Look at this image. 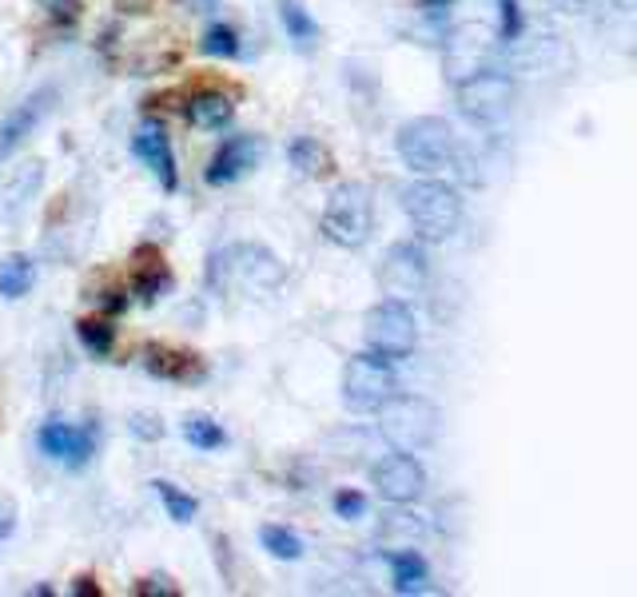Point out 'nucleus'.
<instances>
[{"instance_id": "dca6fc26", "label": "nucleus", "mask_w": 637, "mask_h": 597, "mask_svg": "<svg viewBox=\"0 0 637 597\" xmlns=\"http://www.w3.org/2000/svg\"><path fill=\"white\" fill-rule=\"evenodd\" d=\"M387 566H390V574H395V594L407 597V594H427L430 589V569L415 546L387 550Z\"/></svg>"}, {"instance_id": "2eb2a0df", "label": "nucleus", "mask_w": 637, "mask_h": 597, "mask_svg": "<svg viewBox=\"0 0 637 597\" xmlns=\"http://www.w3.org/2000/svg\"><path fill=\"white\" fill-rule=\"evenodd\" d=\"M40 183H44V160H29V163H20V168H12L9 176L0 180V219L17 223V219L24 216V208L37 199Z\"/></svg>"}, {"instance_id": "4468645a", "label": "nucleus", "mask_w": 637, "mask_h": 597, "mask_svg": "<svg viewBox=\"0 0 637 597\" xmlns=\"http://www.w3.org/2000/svg\"><path fill=\"white\" fill-rule=\"evenodd\" d=\"M259 156H263V143H259L256 136H228V140L219 143V152L211 156L203 180H208L211 188L243 180V176L259 163Z\"/></svg>"}, {"instance_id": "1a4fd4ad", "label": "nucleus", "mask_w": 637, "mask_h": 597, "mask_svg": "<svg viewBox=\"0 0 637 597\" xmlns=\"http://www.w3.org/2000/svg\"><path fill=\"white\" fill-rule=\"evenodd\" d=\"M430 279V263L422 243H390L387 256L379 263V287L387 299H415V295L427 287Z\"/></svg>"}, {"instance_id": "a211bd4d", "label": "nucleus", "mask_w": 637, "mask_h": 597, "mask_svg": "<svg viewBox=\"0 0 637 597\" xmlns=\"http://www.w3.org/2000/svg\"><path fill=\"white\" fill-rule=\"evenodd\" d=\"M148 370H152V375H160V379H176V382L203 379L200 355L171 351V347H148Z\"/></svg>"}, {"instance_id": "f257e3e1", "label": "nucleus", "mask_w": 637, "mask_h": 597, "mask_svg": "<svg viewBox=\"0 0 637 597\" xmlns=\"http://www.w3.org/2000/svg\"><path fill=\"white\" fill-rule=\"evenodd\" d=\"M399 199L415 236L427 239V243L455 236L458 223H462V199H458V191L447 188V183H438V180L407 183V188L399 191Z\"/></svg>"}, {"instance_id": "6ab92c4d", "label": "nucleus", "mask_w": 637, "mask_h": 597, "mask_svg": "<svg viewBox=\"0 0 637 597\" xmlns=\"http://www.w3.org/2000/svg\"><path fill=\"white\" fill-rule=\"evenodd\" d=\"M279 20H283L287 40H291L299 52H311L315 40H319V24H315L311 12H307L299 0H279Z\"/></svg>"}, {"instance_id": "c9c22d12", "label": "nucleus", "mask_w": 637, "mask_h": 597, "mask_svg": "<svg viewBox=\"0 0 637 597\" xmlns=\"http://www.w3.org/2000/svg\"><path fill=\"white\" fill-rule=\"evenodd\" d=\"M419 4H422V9H427V12H438V9H447L450 0H419Z\"/></svg>"}, {"instance_id": "ddd939ff", "label": "nucleus", "mask_w": 637, "mask_h": 597, "mask_svg": "<svg viewBox=\"0 0 637 597\" xmlns=\"http://www.w3.org/2000/svg\"><path fill=\"white\" fill-rule=\"evenodd\" d=\"M132 152L143 160V168L152 171L160 180L163 191H176L180 188V171H176V152H171V140L163 132L160 120H143L132 136Z\"/></svg>"}, {"instance_id": "4be33fe9", "label": "nucleus", "mask_w": 637, "mask_h": 597, "mask_svg": "<svg viewBox=\"0 0 637 597\" xmlns=\"http://www.w3.org/2000/svg\"><path fill=\"white\" fill-rule=\"evenodd\" d=\"M152 490H156V498L163 503V510H168V518L180 521V526H188V521L200 514V503H196L191 494H183L180 486H171V482H163V478H156Z\"/></svg>"}, {"instance_id": "cd10ccee", "label": "nucleus", "mask_w": 637, "mask_h": 597, "mask_svg": "<svg viewBox=\"0 0 637 597\" xmlns=\"http://www.w3.org/2000/svg\"><path fill=\"white\" fill-rule=\"evenodd\" d=\"M390 534H402L407 541H415V538H422V534H427V526H422V521H415V514H390V521L382 526L379 538L387 541Z\"/></svg>"}, {"instance_id": "c85d7f7f", "label": "nucleus", "mask_w": 637, "mask_h": 597, "mask_svg": "<svg viewBox=\"0 0 637 597\" xmlns=\"http://www.w3.org/2000/svg\"><path fill=\"white\" fill-rule=\"evenodd\" d=\"M335 514H339V518H347V521L367 518V498H362L359 490H339V494H335Z\"/></svg>"}, {"instance_id": "f704fd0d", "label": "nucleus", "mask_w": 637, "mask_h": 597, "mask_svg": "<svg viewBox=\"0 0 637 597\" xmlns=\"http://www.w3.org/2000/svg\"><path fill=\"white\" fill-rule=\"evenodd\" d=\"M77 594H100V586H96V581H92V578H80Z\"/></svg>"}, {"instance_id": "39448f33", "label": "nucleus", "mask_w": 637, "mask_h": 597, "mask_svg": "<svg viewBox=\"0 0 637 597\" xmlns=\"http://www.w3.org/2000/svg\"><path fill=\"white\" fill-rule=\"evenodd\" d=\"M371 223H375V203H371V191L362 183H339L331 191L324 208V219H319V231H324L327 243L335 247H362L371 239Z\"/></svg>"}, {"instance_id": "473e14b6", "label": "nucleus", "mask_w": 637, "mask_h": 597, "mask_svg": "<svg viewBox=\"0 0 637 597\" xmlns=\"http://www.w3.org/2000/svg\"><path fill=\"white\" fill-rule=\"evenodd\" d=\"M136 594H143V597H152V594H163V597H176L180 589L171 586L168 578H143L140 586H136Z\"/></svg>"}, {"instance_id": "0eeeda50", "label": "nucleus", "mask_w": 637, "mask_h": 597, "mask_svg": "<svg viewBox=\"0 0 637 597\" xmlns=\"http://www.w3.org/2000/svg\"><path fill=\"white\" fill-rule=\"evenodd\" d=\"M395 390H399L395 367H390L387 359H379V355L362 351L342 367V402H347V410H355V415L379 410Z\"/></svg>"}, {"instance_id": "6e6552de", "label": "nucleus", "mask_w": 637, "mask_h": 597, "mask_svg": "<svg viewBox=\"0 0 637 597\" xmlns=\"http://www.w3.org/2000/svg\"><path fill=\"white\" fill-rule=\"evenodd\" d=\"M514 105V84L506 72L495 68H475L458 80V108L478 123H498Z\"/></svg>"}, {"instance_id": "b1692460", "label": "nucleus", "mask_w": 637, "mask_h": 597, "mask_svg": "<svg viewBox=\"0 0 637 597\" xmlns=\"http://www.w3.org/2000/svg\"><path fill=\"white\" fill-rule=\"evenodd\" d=\"M148 259H152V263H143L140 271H136V295H140L143 304H156L171 287V271L163 267V256H156V251Z\"/></svg>"}, {"instance_id": "9d476101", "label": "nucleus", "mask_w": 637, "mask_h": 597, "mask_svg": "<svg viewBox=\"0 0 637 597\" xmlns=\"http://www.w3.org/2000/svg\"><path fill=\"white\" fill-rule=\"evenodd\" d=\"M371 486L379 490L382 503L390 506H407V503H419L422 490H427V470L415 455L407 450H395V455L379 458L371 466Z\"/></svg>"}, {"instance_id": "2f4dec72", "label": "nucleus", "mask_w": 637, "mask_h": 597, "mask_svg": "<svg viewBox=\"0 0 637 597\" xmlns=\"http://www.w3.org/2000/svg\"><path fill=\"white\" fill-rule=\"evenodd\" d=\"M17 530V503H12V494H0V541L12 538Z\"/></svg>"}, {"instance_id": "9b49d317", "label": "nucleus", "mask_w": 637, "mask_h": 597, "mask_svg": "<svg viewBox=\"0 0 637 597\" xmlns=\"http://www.w3.org/2000/svg\"><path fill=\"white\" fill-rule=\"evenodd\" d=\"M52 105H57V88L44 84V88H37V92L24 96V100H20V105L0 120V160H9L17 148L29 143V136L48 120Z\"/></svg>"}, {"instance_id": "423d86ee", "label": "nucleus", "mask_w": 637, "mask_h": 597, "mask_svg": "<svg viewBox=\"0 0 637 597\" xmlns=\"http://www.w3.org/2000/svg\"><path fill=\"white\" fill-rule=\"evenodd\" d=\"M362 339H367V351L379 355L387 362H399L415 351L419 342V327H415V315L407 311L402 299H387V304H375L362 319Z\"/></svg>"}, {"instance_id": "f03ea898", "label": "nucleus", "mask_w": 637, "mask_h": 597, "mask_svg": "<svg viewBox=\"0 0 637 597\" xmlns=\"http://www.w3.org/2000/svg\"><path fill=\"white\" fill-rule=\"evenodd\" d=\"M208 283L223 287V283H239L243 291H279L283 283V263H279L263 243H236L228 251H216L208 267Z\"/></svg>"}, {"instance_id": "aec40b11", "label": "nucleus", "mask_w": 637, "mask_h": 597, "mask_svg": "<svg viewBox=\"0 0 637 597\" xmlns=\"http://www.w3.org/2000/svg\"><path fill=\"white\" fill-rule=\"evenodd\" d=\"M32 279H37V267H32L29 256L17 251V256L0 259V295H4V299H24Z\"/></svg>"}, {"instance_id": "393cba45", "label": "nucleus", "mask_w": 637, "mask_h": 597, "mask_svg": "<svg viewBox=\"0 0 637 597\" xmlns=\"http://www.w3.org/2000/svg\"><path fill=\"white\" fill-rule=\"evenodd\" d=\"M77 335L84 342V351L96 355V359H108L116 347V327L108 319H80L77 322Z\"/></svg>"}, {"instance_id": "a878e982", "label": "nucleus", "mask_w": 637, "mask_h": 597, "mask_svg": "<svg viewBox=\"0 0 637 597\" xmlns=\"http://www.w3.org/2000/svg\"><path fill=\"white\" fill-rule=\"evenodd\" d=\"M183 438H188L196 450H219V446L228 442L223 427H219L216 418H208V415H188V418H183Z\"/></svg>"}, {"instance_id": "c756f323", "label": "nucleus", "mask_w": 637, "mask_h": 597, "mask_svg": "<svg viewBox=\"0 0 637 597\" xmlns=\"http://www.w3.org/2000/svg\"><path fill=\"white\" fill-rule=\"evenodd\" d=\"M518 32H522L518 0H502V29H498V40H518Z\"/></svg>"}, {"instance_id": "bb28decb", "label": "nucleus", "mask_w": 637, "mask_h": 597, "mask_svg": "<svg viewBox=\"0 0 637 597\" xmlns=\"http://www.w3.org/2000/svg\"><path fill=\"white\" fill-rule=\"evenodd\" d=\"M200 48L208 52V57H239V32L231 29V24H211L208 32H203Z\"/></svg>"}, {"instance_id": "f3484780", "label": "nucleus", "mask_w": 637, "mask_h": 597, "mask_svg": "<svg viewBox=\"0 0 637 597\" xmlns=\"http://www.w3.org/2000/svg\"><path fill=\"white\" fill-rule=\"evenodd\" d=\"M236 116V105H231V96L223 92H200L191 96L188 105V120L191 128H200V132H223Z\"/></svg>"}, {"instance_id": "412c9836", "label": "nucleus", "mask_w": 637, "mask_h": 597, "mask_svg": "<svg viewBox=\"0 0 637 597\" xmlns=\"http://www.w3.org/2000/svg\"><path fill=\"white\" fill-rule=\"evenodd\" d=\"M287 160L296 163L303 176H327V171L335 168L331 156H327V148L319 140H311V136H299V140H291V148H287Z\"/></svg>"}, {"instance_id": "5701e85b", "label": "nucleus", "mask_w": 637, "mask_h": 597, "mask_svg": "<svg viewBox=\"0 0 637 597\" xmlns=\"http://www.w3.org/2000/svg\"><path fill=\"white\" fill-rule=\"evenodd\" d=\"M259 541H263V550L279 561L303 558V538H299L296 530H287V526H263V530H259Z\"/></svg>"}, {"instance_id": "f8f14e48", "label": "nucleus", "mask_w": 637, "mask_h": 597, "mask_svg": "<svg viewBox=\"0 0 637 597\" xmlns=\"http://www.w3.org/2000/svg\"><path fill=\"white\" fill-rule=\"evenodd\" d=\"M37 442L48 458H57V462L80 470V466H88V458H92L96 450V427H72V422L52 418V422L40 427Z\"/></svg>"}, {"instance_id": "72a5a7b5", "label": "nucleus", "mask_w": 637, "mask_h": 597, "mask_svg": "<svg viewBox=\"0 0 637 597\" xmlns=\"http://www.w3.org/2000/svg\"><path fill=\"white\" fill-rule=\"evenodd\" d=\"M40 4H44V9L52 12V17H64V9H68V12H77V0H40Z\"/></svg>"}, {"instance_id": "7c9ffc66", "label": "nucleus", "mask_w": 637, "mask_h": 597, "mask_svg": "<svg viewBox=\"0 0 637 597\" xmlns=\"http://www.w3.org/2000/svg\"><path fill=\"white\" fill-rule=\"evenodd\" d=\"M128 430H132L136 438H143V442H156V438H163V422H156L152 415H136L132 422H128Z\"/></svg>"}, {"instance_id": "20e7f679", "label": "nucleus", "mask_w": 637, "mask_h": 597, "mask_svg": "<svg viewBox=\"0 0 637 597\" xmlns=\"http://www.w3.org/2000/svg\"><path fill=\"white\" fill-rule=\"evenodd\" d=\"M399 160L419 176H438L455 163V128L438 116H415L395 136Z\"/></svg>"}, {"instance_id": "7ed1b4c3", "label": "nucleus", "mask_w": 637, "mask_h": 597, "mask_svg": "<svg viewBox=\"0 0 637 597\" xmlns=\"http://www.w3.org/2000/svg\"><path fill=\"white\" fill-rule=\"evenodd\" d=\"M379 435L395 450L419 455L438 438V407L422 395H390L379 407Z\"/></svg>"}]
</instances>
